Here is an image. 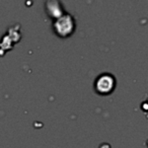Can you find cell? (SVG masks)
<instances>
[{
	"label": "cell",
	"mask_w": 148,
	"mask_h": 148,
	"mask_svg": "<svg viewBox=\"0 0 148 148\" xmlns=\"http://www.w3.org/2000/svg\"><path fill=\"white\" fill-rule=\"evenodd\" d=\"M54 33L60 38H68L75 31V21L71 14L65 13L59 18L55 19L53 23Z\"/></svg>",
	"instance_id": "6da1fadb"
},
{
	"label": "cell",
	"mask_w": 148,
	"mask_h": 148,
	"mask_svg": "<svg viewBox=\"0 0 148 148\" xmlns=\"http://www.w3.org/2000/svg\"><path fill=\"white\" fill-rule=\"evenodd\" d=\"M116 88V78L113 74L103 73L97 76L95 82V89L101 95H109Z\"/></svg>",
	"instance_id": "7a4b0ae2"
},
{
	"label": "cell",
	"mask_w": 148,
	"mask_h": 148,
	"mask_svg": "<svg viewBox=\"0 0 148 148\" xmlns=\"http://www.w3.org/2000/svg\"><path fill=\"white\" fill-rule=\"evenodd\" d=\"M46 10H47L48 15L54 19L59 18L60 16L65 14L63 7L58 0H48L46 4Z\"/></svg>",
	"instance_id": "3957f363"
}]
</instances>
